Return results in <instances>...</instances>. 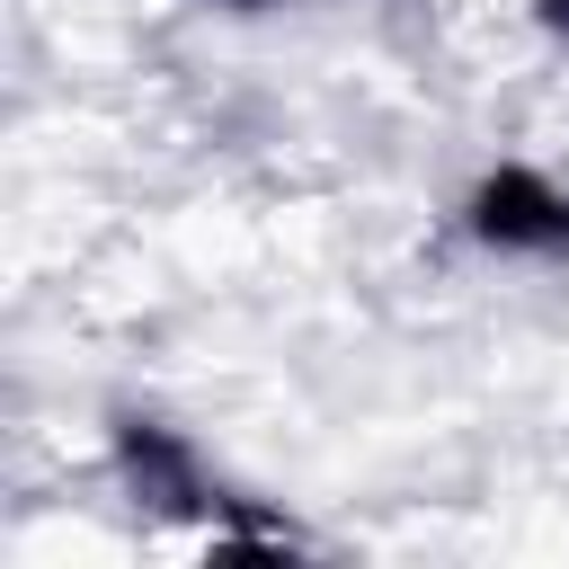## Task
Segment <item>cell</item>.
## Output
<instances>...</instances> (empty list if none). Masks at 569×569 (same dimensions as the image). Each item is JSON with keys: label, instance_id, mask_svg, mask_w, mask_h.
<instances>
[{"label": "cell", "instance_id": "cell-1", "mask_svg": "<svg viewBox=\"0 0 569 569\" xmlns=\"http://www.w3.org/2000/svg\"><path fill=\"white\" fill-rule=\"evenodd\" d=\"M462 231L498 258H569V187L533 160H489L462 187Z\"/></svg>", "mask_w": 569, "mask_h": 569}, {"label": "cell", "instance_id": "cell-2", "mask_svg": "<svg viewBox=\"0 0 569 569\" xmlns=\"http://www.w3.org/2000/svg\"><path fill=\"white\" fill-rule=\"evenodd\" d=\"M107 453H116V471H124L133 507H151V516H204V525H213V507L231 498V489H213V480H204L196 445H187L178 427L142 418V409H116V427H107Z\"/></svg>", "mask_w": 569, "mask_h": 569}, {"label": "cell", "instance_id": "cell-3", "mask_svg": "<svg viewBox=\"0 0 569 569\" xmlns=\"http://www.w3.org/2000/svg\"><path fill=\"white\" fill-rule=\"evenodd\" d=\"M533 18H542V27L560 36V44H569V0H533Z\"/></svg>", "mask_w": 569, "mask_h": 569}, {"label": "cell", "instance_id": "cell-4", "mask_svg": "<svg viewBox=\"0 0 569 569\" xmlns=\"http://www.w3.org/2000/svg\"><path fill=\"white\" fill-rule=\"evenodd\" d=\"M222 9H258V0H222Z\"/></svg>", "mask_w": 569, "mask_h": 569}]
</instances>
